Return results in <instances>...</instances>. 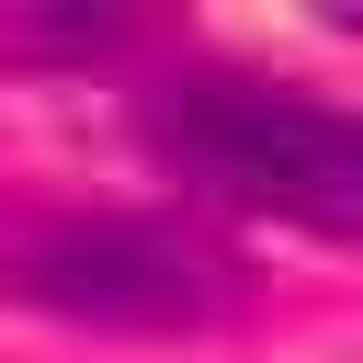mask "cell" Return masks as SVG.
Wrapping results in <instances>:
<instances>
[{
  "label": "cell",
  "instance_id": "cell-2",
  "mask_svg": "<svg viewBox=\"0 0 363 363\" xmlns=\"http://www.w3.org/2000/svg\"><path fill=\"white\" fill-rule=\"evenodd\" d=\"M147 147L284 227L318 238H363V113L295 91V79H250V68H193L147 102Z\"/></svg>",
  "mask_w": 363,
  "mask_h": 363
},
{
  "label": "cell",
  "instance_id": "cell-3",
  "mask_svg": "<svg viewBox=\"0 0 363 363\" xmlns=\"http://www.w3.org/2000/svg\"><path fill=\"white\" fill-rule=\"evenodd\" d=\"M125 45V11H0V57H102Z\"/></svg>",
  "mask_w": 363,
  "mask_h": 363
},
{
  "label": "cell",
  "instance_id": "cell-1",
  "mask_svg": "<svg viewBox=\"0 0 363 363\" xmlns=\"http://www.w3.org/2000/svg\"><path fill=\"white\" fill-rule=\"evenodd\" d=\"M0 295L45 306L68 329H113V340H193V329H227L250 306V272L193 216L68 204V216H11L0 227Z\"/></svg>",
  "mask_w": 363,
  "mask_h": 363
}]
</instances>
